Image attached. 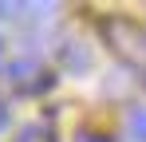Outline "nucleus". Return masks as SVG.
Masks as SVG:
<instances>
[{"instance_id":"nucleus-5","label":"nucleus","mask_w":146,"mask_h":142,"mask_svg":"<svg viewBox=\"0 0 146 142\" xmlns=\"http://www.w3.org/2000/svg\"><path fill=\"white\" fill-rule=\"evenodd\" d=\"M126 138L146 142V107H130L126 111Z\"/></svg>"},{"instance_id":"nucleus-3","label":"nucleus","mask_w":146,"mask_h":142,"mask_svg":"<svg viewBox=\"0 0 146 142\" xmlns=\"http://www.w3.org/2000/svg\"><path fill=\"white\" fill-rule=\"evenodd\" d=\"M59 59H63V67L67 71H91V47L83 44V40H63L59 44Z\"/></svg>"},{"instance_id":"nucleus-6","label":"nucleus","mask_w":146,"mask_h":142,"mask_svg":"<svg viewBox=\"0 0 146 142\" xmlns=\"http://www.w3.org/2000/svg\"><path fill=\"white\" fill-rule=\"evenodd\" d=\"M8 122H12V111H8V103H0V130H8Z\"/></svg>"},{"instance_id":"nucleus-9","label":"nucleus","mask_w":146,"mask_h":142,"mask_svg":"<svg viewBox=\"0 0 146 142\" xmlns=\"http://www.w3.org/2000/svg\"><path fill=\"white\" fill-rule=\"evenodd\" d=\"M4 12H12V8H8V0H0V16H4Z\"/></svg>"},{"instance_id":"nucleus-2","label":"nucleus","mask_w":146,"mask_h":142,"mask_svg":"<svg viewBox=\"0 0 146 142\" xmlns=\"http://www.w3.org/2000/svg\"><path fill=\"white\" fill-rule=\"evenodd\" d=\"M4 79H8V87L12 91H20V95H40V91H48L51 83V71L40 63V59H32V55H24V59H12L8 67H4Z\"/></svg>"},{"instance_id":"nucleus-8","label":"nucleus","mask_w":146,"mask_h":142,"mask_svg":"<svg viewBox=\"0 0 146 142\" xmlns=\"http://www.w3.org/2000/svg\"><path fill=\"white\" fill-rule=\"evenodd\" d=\"M36 134H40V130H36V126H28L24 134H20V142H36Z\"/></svg>"},{"instance_id":"nucleus-1","label":"nucleus","mask_w":146,"mask_h":142,"mask_svg":"<svg viewBox=\"0 0 146 142\" xmlns=\"http://www.w3.org/2000/svg\"><path fill=\"white\" fill-rule=\"evenodd\" d=\"M103 40L111 44V51L119 59H126L138 75H146V32H138V24L115 16V20L103 24Z\"/></svg>"},{"instance_id":"nucleus-7","label":"nucleus","mask_w":146,"mask_h":142,"mask_svg":"<svg viewBox=\"0 0 146 142\" xmlns=\"http://www.w3.org/2000/svg\"><path fill=\"white\" fill-rule=\"evenodd\" d=\"M75 142H111V138H107V134H91V130H87V134H79Z\"/></svg>"},{"instance_id":"nucleus-4","label":"nucleus","mask_w":146,"mask_h":142,"mask_svg":"<svg viewBox=\"0 0 146 142\" xmlns=\"http://www.w3.org/2000/svg\"><path fill=\"white\" fill-rule=\"evenodd\" d=\"M12 8H16V16H28V20H48L55 16L59 0H12Z\"/></svg>"}]
</instances>
